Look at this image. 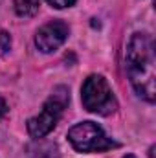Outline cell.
Returning a JSON list of instances; mask_svg holds the SVG:
<instances>
[{"mask_svg":"<svg viewBox=\"0 0 156 158\" xmlns=\"http://www.w3.org/2000/svg\"><path fill=\"white\" fill-rule=\"evenodd\" d=\"M154 40L149 33H134L125 50V70L136 94L153 103L156 99Z\"/></svg>","mask_w":156,"mask_h":158,"instance_id":"obj_1","label":"cell"},{"mask_svg":"<svg viewBox=\"0 0 156 158\" xmlns=\"http://www.w3.org/2000/svg\"><path fill=\"white\" fill-rule=\"evenodd\" d=\"M68 99H70V94L64 86L55 88V92L44 101L42 110L37 116L28 119L26 127H28L30 136L39 140V138H44L46 134H50L55 129V125L59 123V119L64 112V107L68 105Z\"/></svg>","mask_w":156,"mask_h":158,"instance_id":"obj_2","label":"cell"},{"mask_svg":"<svg viewBox=\"0 0 156 158\" xmlns=\"http://www.w3.org/2000/svg\"><path fill=\"white\" fill-rule=\"evenodd\" d=\"M81 101L83 107L94 114L107 116L116 110V98L112 94V88L109 81L99 74H92L84 79L81 86Z\"/></svg>","mask_w":156,"mask_h":158,"instance_id":"obj_3","label":"cell"},{"mask_svg":"<svg viewBox=\"0 0 156 158\" xmlns=\"http://www.w3.org/2000/svg\"><path fill=\"white\" fill-rule=\"evenodd\" d=\"M66 138L72 143V147L79 153H99L116 147V143L94 121H81L74 125L68 131Z\"/></svg>","mask_w":156,"mask_h":158,"instance_id":"obj_4","label":"cell"},{"mask_svg":"<svg viewBox=\"0 0 156 158\" xmlns=\"http://www.w3.org/2000/svg\"><path fill=\"white\" fill-rule=\"evenodd\" d=\"M68 33L70 30L63 20L48 22L42 28H39V31L35 33V46L42 53H51L59 46L64 44V40L68 39Z\"/></svg>","mask_w":156,"mask_h":158,"instance_id":"obj_5","label":"cell"},{"mask_svg":"<svg viewBox=\"0 0 156 158\" xmlns=\"http://www.w3.org/2000/svg\"><path fill=\"white\" fill-rule=\"evenodd\" d=\"M18 17H33L39 11L40 0H13Z\"/></svg>","mask_w":156,"mask_h":158,"instance_id":"obj_6","label":"cell"},{"mask_svg":"<svg viewBox=\"0 0 156 158\" xmlns=\"http://www.w3.org/2000/svg\"><path fill=\"white\" fill-rule=\"evenodd\" d=\"M0 50L2 52H9L11 50V37L7 31H0Z\"/></svg>","mask_w":156,"mask_h":158,"instance_id":"obj_7","label":"cell"},{"mask_svg":"<svg viewBox=\"0 0 156 158\" xmlns=\"http://www.w3.org/2000/svg\"><path fill=\"white\" fill-rule=\"evenodd\" d=\"M50 6H53V7H57V9H63V7H70V6H74L77 0H46Z\"/></svg>","mask_w":156,"mask_h":158,"instance_id":"obj_8","label":"cell"},{"mask_svg":"<svg viewBox=\"0 0 156 158\" xmlns=\"http://www.w3.org/2000/svg\"><path fill=\"white\" fill-rule=\"evenodd\" d=\"M6 114H7V103H6V99L0 96V121L6 118Z\"/></svg>","mask_w":156,"mask_h":158,"instance_id":"obj_9","label":"cell"},{"mask_svg":"<svg viewBox=\"0 0 156 158\" xmlns=\"http://www.w3.org/2000/svg\"><path fill=\"white\" fill-rule=\"evenodd\" d=\"M123 158H136L134 155H127V156H123Z\"/></svg>","mask_w":156,"mask_h":158,"instance_id":"obj_10","label":"cell"}]
</instances>
